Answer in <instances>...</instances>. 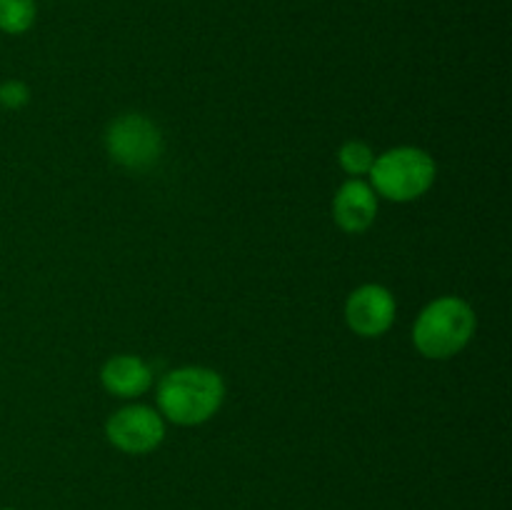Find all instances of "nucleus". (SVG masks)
<instances>
[{"mask_svg": "<svg viewBox=\"0 0 512 510\" xmlns=\"http://www.w3.org/2000/svg\"><path fill=\"white\" fill-rule=\"evenodd\" d=\"M100 383L115 398L133 400L148 393L153 385V368L138 355H113L100 368Z\"/></svg>", "mask_w": 512, "mask_h": 510, "instance_id": "nucleus-8", "label": "nucleus"}, {"mask_svg": "<svg viewBox=\"0 0 512 510\" xmlns=\"http://www.w3.org/2000/svg\"><path fill=\"white\" fill-rule=\"evenodd\" d=\"M105 438L120 453H153L165 440V420L158 413V408L130 403L110 415L108 423H105Z\"/></svg>", "mask_w": 512, "mask_h": 510, "instance_id": "nucleus-5", "label": "nucleus"}, {"mask_svg": "<svg viewBox=\"0 0 512 510\" xmlns=\"http://www.w3.org/2000/svg\"><path fill=\"white\" fill-rule=\"evenodd\" d=\"M395 295L380 283H365L345 300V323L360 338H380L395 323Z\"/></svg>", "mask_w": 512, "mask_h": 510, "instance_id": "nucleus-6", "label": "nucleus"}, {"mask_svg": "<svg viewBox=\"0 0 512 510\" xmlns=\"http://www.w3.org/2000/svg\"><path fill=\"white\" fill-rule=\"evenodd\" d=\"M370 188L378 198L393 203H413L433 188L438 178V165L433 155L415 145H398L375 155L370 168Z\"/></svg>", "mask_w": 512, "mask_h": 510, "instance_id": "nucleus-3", "label": "nucleus"}, {"mask_svg": "<svg viewBox=\"0 0 512 510\" xmlns=\"http://www.w3.org/2000/svg\"><path fill=\"white\" fill-rule=\"evenodd\" d=\"M35 0H0V30L8 35H23L33 28Z\"/></svg>", "mask_w": 512, "mask_h": 510, "instance_id": "nucleus-9", "label": "nucleus"}, {"mask_svg": "<svg viewBox=\"0 0 512 510\" xmlns=\"http://www.w3.org/2000/svg\"><path fill=\"white\" fill-rule=\"evenodd\" d=\"M30 103V88L23 80H5L0 85V105L8 110H20Z\"/></svg>", "mask_w": 512, "mask_h": 510, "instance_id": "nucleus-11", "label": "nucleus"}, {"mask_svg": "<svg viewBox=\"0 0 512 510\" xmlns=\"http://www.w3.org/2000/svg\"><path fill=\"white\" fill-rule=\"evenodd\" d=\"M155 400H158V413L163 415V420L193 428V425L208 423L223 408L225 383L213 368L183 365L160 378Z\"/></svg>", "mask_w": 512, "mask_h": 510, "instance_id": "nucleus-1", "label": "nucleus"}, {"mask_svg": "<svg viewBox=\"0 0 512 510\" xmlns=\"http://www.w3.org/2000/svg\"><path fill=\"white\" fill-rule=\"evenodd\" d=\"M375 163V150L363 140H348L338 150V165L350 178H363L370 173Z\"/></svg>", "mask_w": 512, "mask_h": 510, "instance_id": "nucleus-10", "label": "nucleus"}, {"mask_svg": "<svg viewBox=\"0 0 512 510\" xmlns=\"http://www.w3.org/2000/svg\"><path fill=\"white\" fill-rule=\"evenodd\" d=\"M0 510H13V508H0Z\"/></svg>", "mask_w": 512, "mask_h": 510, "instance_id": "nucleus-12", "label": "nucleus"}, {"mask_svg": "<svg viewBox=\"0 0 512 510\" xmlns=\"http://www.w3.org/2000/svg\"><path fill=\"white\" fill-rule=\"evenodd\" d=\"M378 195L363 178L345 180L333 198V220L343 233L360 235L375 223Z\"/></svg>", "mask_w": 512, "mask_h": 510, "instance_id": "nucleus-7", "label": "nucleus"}, {"mask_svg": "<svg viewBox=\"0 0 512 510\" xmlns=\"http://www.w3.org/2000/svg\"><path fill=\"white\" fill-rule=\"evenodd\" d=\"M105 150L123 168L145 170L163 155V133L145 115H118L105 130Z\"/></svg>", "mask_w": 512, "mask_h": 510, "instance_id": "nucleus-4", "label": "nucleus"}, {"mask_svg": "<svg viewBox=\"0 0 512 510\" xmlns=\"http://www.w3.org/2000/svg\"><path fill=\"white\" fill-rule=\"evenodd\" d=\"M478 318L468 300L443 295L425 305L413 325V345L423 358L450 360L473 340Z\"/></svg>", "mask_w": 512, "mask_h": 510, "instance_id": "nucleus-2", "label": "nucleus"}]
</instances>
